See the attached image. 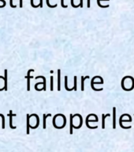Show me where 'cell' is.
<instances>
[{
  "instance_id": "cell-2",
  "label": "cell",
  "mask_w": 134,
  "mask_h": 152,
  "mask_svg": "<svg viewBox=\"0 0 134 152\" xmlns=\"http://www.w3.org/2000/svg\"><path fill=\"white\" fill-rule=\"evenodd\" d=\"M35 79H43V83H36V85H35V89H36V90L40 91V89H38V86H39V85H40V84H43L44 86H43L42 89H43L44 91H46V79H45V77L44 76H37V77L35 78Z\"/></svg>"
},
{
  "instance_id": "cell-4",
  "label": "cell",
  "mask_w": 134,
  "mask_h": 152,
  "mask_svg": "<svg viewBox=\"0 0 134 152\" xmlns=\"http://www.w3.org/2000/svg\"><path fill=\"white\" fill-rule=\"evenodd\" d=\"M34 70L33 69H30L29 70V71L27 73V76H25V79H27V90L30 91V79L33 78V76H30V73L33 72Z\"/></svg>"
},
{
  "instance_id": "cell-7",
  "label": "cell",
  "mask_w": 134,
  "mask_h": 152,
  "mask_svg": "<svg viewBox=\"0 0 134 152\" xmlns=\"http://www.w3.org/2000/svg\"><path fill=\"white\" fill-rule=\"evenodd\" d=\"M4 90L7 91V70H4Z\"/></svg>"
},
{
  "instance_id": "cell-19",
  "label": "cell",
  "mask_w": 134,
  "mask_h": 152,
  "mask_svg": "<svg viewBox=\"0 0 134 152\" xmlns=\"http://www.w3.org/2000/svg\"><path fill=\"white\" fill-rule=\"evenodd\" d=\"M0 116H1L2 119V129H4V128H5V117H4V116H3V114H1V113H0Z\"/></svg>"
},
{
  "instance_id": "cell-14",
  "label": "cell",
  "mask_w": 134,
  "mask_h": 152,
  "mask_svg": "<svg viewBox=\"0 0 134 152\" xmlns=\"http://www.w3.org/2000/svg\"><path fill=\"white\" fill-rule=\"evenodd\" d=\"M89 79V76H81V86H80V89H81V91L84 90V81L86 79Z\"/></svg>"
},
{
  "instance_id": "cell-9",
  "label": "cell",
  "mask_w": 134,
  "mask_h": 152,
  "mask_svg": "<svg viewBox=\"0 0 134 152\" xmlns=\"http://www.w3.org/2000/svg\"><path fill=\"white\" fill-rule=\"evenodd\" d=\"M61 90V70L58 69V91Z\"/></svg>"
},
{
  "instance_id": "cell-18",
  "label": "cell",
  "mask_w": 134,
  "mask_h": 152,
  "mask_svg": "<svg viewBox=\"0 0 134 152\" xmlns=\"http://www.w3.org/2000/svg\"><path fill=\"white\" fill-rule=\"evenodd\" d=\"M54 90V77L51 76V91Z\"/></svg>"
},
{
  "instance_id": "cell-24",
  "label": "cell",
  "mask_w": 134,
  "mask_h": 152,
  "mask_svg": "<svg viewBox=\"0 0 134 152\" xmlns=\"http://www.w3.org/2000/svg\"><path fill=\"white\" fill-rule=\"evenodd\" d=\"M61 6H62V7H63V8H67V7H68V6L64 4V0H61Z\"/></svg>"
},
{
  "instance_id": "cell-20",
  "label": "cell",
  "mask_w": 134,
  "mask_h": 152,
  "mask_svg": "<svg viewBox=\"0 0 134 152\" xmlns=\"http://www.w3.org/2000/svg\"><path fill=\"white\" fill-rule=\"evenodd\" d=\"M77 76H74V86H73V90H75V91H77Z\"/></svg>"
},
{
  "instance_id": "cell-21",
  "label": "cell",
  "mask_w": 134,
  "mask_h": 152,
  "mask_svg": "<svg viewBox=\"0 0 134 152\" xmlns=\"http://www.w3.org/2000/svg\"><path fill=\"white\" fill-rule=\"evenodd\" d=\"M31 6H33V8L40 7V4H38V5H35V4H34V1H33V0H31Z\"/></svg>"
},
{
  "instance_id": "cell-29",
  "label": "cell",
  "mask_w": 134,
  "mask_h": 152,
  "mask_svg": "<svg viewBox=\"0 0 134 152\" xmlns=\"http://www.w3.org/2000/svg\"><path fill=\"white\" fill-rule=\"evenodd\" d=\"M20 7L21 8L23 7V0H20Z\"/></svg>"
},
{
  "instance_id": "cell-22",
  "label": "cell",
  "mask_w": 134,
  "mask_h": 152,
  "mask_svg": "<svg viewBox=\"0 0 134 152\" xmlns=\"http://www.w3.org/2000/svg\"><path fill=\"white\" fill-rule=\"evenodd\" d=\"M71 6H73V8H77V7H80V4H78V5H74V2H73V0H71Z\"/></svg>"
},
{
  "instance_id": "cell-11",
  "label": "cell",
  "mask_w": 134,
  "mask_h": 152,
  "mask_svg": "<svg viewBox=\"0 0 134 152\" xmlns=\"http://www.w3.org/2000/svg\"><path fill=\"white\" fill-rule=\"evenodd\" d=\"M30 116L32 117V116H35V117L36 118V124L35 125V126H31V128H33V129H36V128H38V126H39V124H40V118H39V116H38V115L37 114H32V115H30Z\"/></svg>"
},
{
  "instance_id": "cell-10",
  "label": "cell",
  "mask_w": 134,
  "mask_h": 152,
  "mask_svg": "<svg viewBox=\"0 0 134 152\" xmlns=\"http://www.w3.org/2000/svg\"><path fill=\"white\" fill-rule=\"evenodd\" d=\"M26 118H27V127H26V132L28 135H29V128H31V125H30V124H29V120L31 118V116L29 114H27L26 115Z\"/></svg>"
},
{
  "instance_id": "cell-5",
  "label": "cell",
  "mask_w": 134,
  "mask_h": 152,
  "mask_svg": "<svg viewBox=\"0 0 134 152\" xmlns=\"http://www.w3.org/2000/svg\"><path fill=\"white\" fill-rule=\"evenodd\" d=\"M16 114H13V111L10 110V113L8 114V116L10 117V128L11 129H15L17 127L13 126V116H16Z\"/></svg>"
},
{
  "instance_id": "cell-8",
  "label": "cell",
  "mask_w": 134,
  "mask_h": 152,
  "mask_svg": "<svg viewBox=\"0 0 134 152\" xmlns=\"http://www.w3.org/2000/svg\"><path fill=\"white\" fill-rule=\"evenodd\" d=\"M116 128V108L113 107V129Z\"/></svg>"
},
{
  "instance_id": "cell-17",
  "label": "cell",
  "mask_w": 134,
  "mask_h": 152,
  "mask_svg": "<svg viewBox=\"0 0 134 152\" xmlns=\"http://www.w3.org/2000/svg\"><path fill=\"white\" fill-rule=\"evenodd\" d=\"M50 0H46V3H47V6L48 7H50V8H55L56 6H58V4H55V5H51L50 4Z\"/></svg>"
},
{
  "instance_id": "cell-30",
  "label": "cell",
  "mask_w": 134,
  "mask_h": 152,
  "mask_svg": "<svg viewBox=\"0 0 134 152\" xmlns=\"http://www.w3.org/2000/svg\"><path fill=\"white\" fill-rule=\"evenodd\" d=\"M0 79H4V77H3V76H0ZM2 90H4V87H2V89H0V91H2Z\"/></svg>"
},
{
  "instance_id": "cell-13",
  "label": "cell",
  "mask_w": 134,
  "mask_h": 152,
  "mask_svg": "<svg viewBox=\"0 0 134 152\" xmlns=\"http://www.w3.org/2000/svg\"><path fill=\"white\" fill-rule=\"evenodd\" d=\"M111 115L110 114H106V115H104V114H102V128L103 129H104L105 128V119L107 118V117H109V116H110Z\"/></svg>"
},
{
  "instance_id": "cell-28",
  "label": "cell",
  "mask_w": 134,
  "mask_h": 152,
  "mask_svg": "<svg viewBox=\"0 0 134 152\" xmlns=\"http://www.w3.org/2000/svg\"><path fill=\"white\" fill-rule=\"evenodd\" d=\"M39 4H40V7H43V0H40V3H39Z\"/></svg>"
},
{
  "instance_id": "cell-6",
  "label": "cell",
  "mask_w": 134,
  "mask_h": 152,
  "mask_svg": "<svg viewBox=\"0 0 134 152\" xmlns=\"http://www.w3.org/2000/svg\"><path fill=\"white\" fill-rule=\"evenodd\" d=\"M74 128V125H73V115L69 114V134L72 135L73 130Z\"/></svg>"
},
{
  "instance_id": "cell-16",
  "label": "cell",
  "mask_w": 134,
  "mask_h": 152,
  "mask_svg": "<svg viewBox=\"0 0 134 152\" xmlns=\"http://www.w3.org/2000/svg\"><path fill=\"white\" fill-rule=\"evenodd\" d=\"M100 1H109V0H97V4L98 6H100V7L101 8H107L109 7V5H102L101 3H100Z\"/></svg>"
},
{
  "instance_id": "cell-25",
  "label": "cell",
  "mask_w": 134,
  "mask_h": 152,
  "mask_svg": "<svg viewBox=\"0 0 134 152\" xmlns=\"http://www.w3.org/2000/svg\"><path fill=\"white\" fill-rule=\"evenodd\" d=\"M0 1L2 2V3H3V4H2V6H0V8H3V7H5L6 5V2L5 0H0Z\"/></svg>"
},
{
  "instance_id": "cell-15",
  "label": "cell",
  "mask_w": 134,
  "mask_h": 152,
  "mask_svg": "<svg viewBox=\"0 0 134 152\" xmlns=\"http://www.w3.org/2000/svg\"><path fill=\"white\" fill-rule=\"evenodd\" d=\"M65 89L67 91H72L73 90V88H69L68 87V76H65Z\"/></svg>"
},
{
  "instance_id": "cell-12",
  "label": "cell",
  "mask_w": 134,
  "mask_h": 152,
  "mask_svg": "<svg viewBox=\"0 0 134 152\" xmlns=\"http://www.w3.org/2000/svg\"><path fill=\"white\" fill-rule=\"evenodd\" d=\"M50 116H51V114H44L43 115V128L44 129H46V128H47V125H46V121H47V117H50Z\"/></svg>"
},
{
  "instance_id": "cell-23",
  "label": "cell",
  "mask_w": 134,
  "mask_h": 152,
  "mask_svg": "<svg viewBox=\"0 0 134 152\" xmlns=\"http://www.w3.org/2000/svg\"><path fill=\"white\" fill-rule=\"evenodd\" d=\"M10 7L11 8H16L17 7V6L13 4V0H10Z\"/></svg>"
},
{
  "instance_id": "cell-27",
  "label": "cell",
  "mask_w": 134,
  "mask_h": 152,
  "mask_svg": "<svg viewBox=\"0 0 134 152\" xmlns=\"http://www.w3.org/2000/svg\"><path fill=\"white\" fill-rule=\"evenodd\" d=\"M83 5H84V3H83V0H80V7L83 8Z\"/></svg>"
},
{
  "instance_id": "cell-3",
  "label": "cell",
  "mask_w": 134,
  "mask_h": 152,
  "mask_svg": "<svg viewBox=\"0 0 134 152\" xmlns=\"http://www.w3.org/2000/svg\"><path fill=\"white\" fill-rule=\"evenodd\" d=\"M93 115H94L93 113L89 114V116H87V117H86V121H85L86 126H87V128H89L90 129H96L98 128V126H90L89 125V122H97L96 120H90L89 121V117L90 116H93Z\"/></svg>"
},
{
  "instance_id": "cell-1",
  "label": "cell",
  "mask_w": 134,
  "mask_h": 152,
  "mask_svg": "<svg viewBox=\"0 0 134 152\" xmlns=\"http://www.w3.org/2000/svg\"><path fill=\"white\" fill-rule=\"evenodd\" d=\"M100 76H95L91 80V89H92L93 90H95V91H102V90H103V88H99V89H96V88L94 86V83H96V84H103L104 83L103 82H101V81H100V82H98V83H95V79H100Z\"/></svg>"
},
{
  "instance_id": "cell-31",
  "label": "cell",
  "mask_w": 134,
  "mask_h": 152,
  "mask_svg": "<svg viewBox=\"0 0 134 152\" xmlns=\"http://www.w3.org/2000/svg\"><path fill=\"white\" fill-rule=\"evenodd\" d=\"M133 2H134V0H133Z\"/></svg>"
},
{
  "instance_id": "cell-26",
  "label": "cell",
  "mask_w": 134,
  "mask_h": 152,
  "mask_svg": "<svg viewBox=\"0 0 134 152\" xmlns=\"http://www.w3.org/2000/svg\"><path fill=\"white\" fill-rule=\"evenodd\" d=\"M90 2H91V0H87V7H88V8H90V7H91V3H90Z\"/></svg>"
}]
</instances>
